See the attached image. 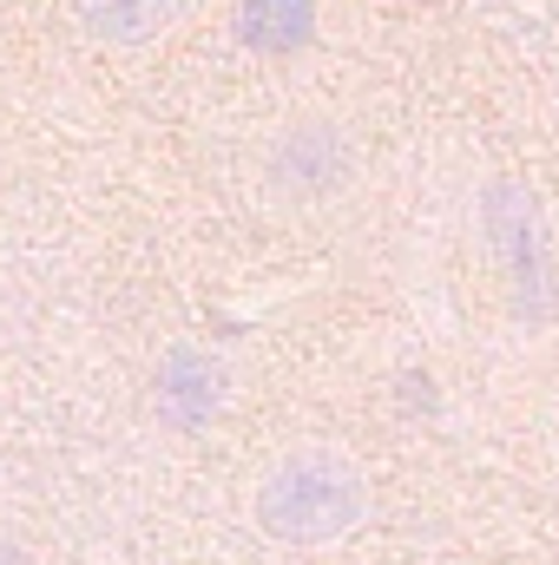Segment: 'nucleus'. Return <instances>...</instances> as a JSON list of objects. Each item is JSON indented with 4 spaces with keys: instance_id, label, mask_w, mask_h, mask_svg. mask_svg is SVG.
I'll return each instance as SVG.
<instances>
[{
    "instance_id": "obj_1",
    "label": "nucleus",
    "mask_w": 559,
    "mask_h": 565,
    "mask_svg": "<svg viewBox=\"0 0 559 565\" xmlns=\"http://www.w3.org/2000/svg\"><path fill=\"white\" fill-rule=\"evenodd\" d=\"M369 513V487L342 454H283L257 487V526L283 546H336Z\"/></svg>"
},
{
    "instance_id": "obj_3",
    "label": "nucleus",
    "mask_w": 559,
    "mask_h": 565,
    "mask_svg": "<svg viewBox=\"0 0 559 565\" xmlns=\"http://www.w3.org/2000/svg\"><path fill=\"white\" fill-rule=\"evenodd\" d=\"M151 408L178 434L211 427V415L224 408V362L204 355V349H171L158 362V375H151Z\"/></svg>"
},
{
    "instance_id": "obj_6",
    "label": "nucleus",
    "mask_w": 559,
    "mask_h": 565,
    "mask_svg": "<svg viewBox=\"0 0 559 565\" xmlns=\"http://www.w3.org/2000/svg\"><path fill=\"white\" fill-rule=\"evenodd\" d=\"M73 7H80L86 33L133 46V40H151V33H165V26L178 20V7H184V0H73Z\"/></svg>"
},
{
    "instance_id": "obj_5",
    "label": "nucleus",
    "mask_w": 559,
    "mask_h": 565,
    "mask_svg": "<svg viewBox=\"0 0 559 565\" xmlns=\"http://www.w3.org/2000/svg\"><path fill=\"white\" fill-rule=\"evenodd\" d=\"M238 33L264 53H296L316 40V0H244Z\"/></svg>"
},
{
    "instance_id": "obj_2",
    "label": "nucleus",
    "mask_w": 559,
    "mask_h": 565,
    "mask_svg": "<svg viewBox=\"0 0 559 565\" xmlns=\"http://www.w3.org/2000/svg\"><path fill=\"white\" fill-rule=\"evenodd\" d=\"M356 184V145L336 119H289L264 145V191L283 211H323Z\"/></svg>"
},
{
    "instance_id": "obj_4",
    "label": "nucleus",
    "mask_w": 559,
    "mask_h": 565,
    "mask_svg": "<svg viewBox=\"0 0 559 565\" xmlns=\"http://www.w3.org/2000/svg\"><path fill=\"white\" fill-rule=\"evenodd\" d=\"M487 211H494V244L514 257L507 264V282L520 289V316H540L547 309V237H540L534 198H520L514 184H494Z\"/></svg>"
}]
</instances>
